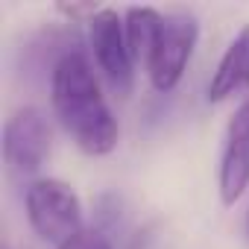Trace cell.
Returning <instances> with one entry per match:
<instances>
[{
    "label": "cell",
    "instance_id": "5",
    "mask_svg": "<svg viewBox=\"0 0 249 249\" xmlns=\"http://www.w3.org/2000/svg\"><path fill=\"white\" fill-rule=\"evenodd\" d=\"M196 41H199V21L191 12H167L164 15L159 44L147 65V76L159 94H170L182 82V76L191 65V56L196 50Z\"/></svg>",
    "mask_w": 249,
    "mask_h": 249
},
{
    "label": "cell",
    "instance_id": "2",
    "mask_svg": "<svg viewBox=\"0 0 249 249\" xmlns=\"http://www.w3.org/2000/svg\"><path fill=\"white\" fill-rule=\"evenodd\" d=\"M24 211H27L33 231L44 243H53V246L68 243L85 229L82 202L76 191L62 179H50V176L33 179L24 191Z\"/></svg>",
    "mask_w": 249,
    "mask_h": 249
},
{
    "label": "cell",
    "instance_id": "3",
    "mask_svg": "<svg viewBox=\"0 0 249 249\" xmlns=\"http://www.w3.org/2000/svg\"><path fill=\"white\" fill-rule=\"evenodd\" d=\"M88 44H91L94 65L108 82V88L120 100H126L135 85V59L126 44L123 15H117V9L103 6L88 24Z\"/></svg>",
    "mask_w": 249,
    "mask_h": 249
},
{
    "label": "cell",
    "instance_id": "4",
    "mask_svg": "<svg viewBox=\"0 0 249 249\" xmlns=\"http://www.w3.org/2000/svg\"><path fill=\"white\" fill-rule=\"evenodd\" d=\"M53 129L38 106L15 108L3 123V161L15 176H36L50 159Z\"/></svg>",
    "mask_w": 249,
    "mask_h": 249
},
{
    "label": "cell",
    "instance_id": "1",
    "mask_svg": "<svg viewBox=\"0 0 249 249\" xmlns=\"http://www.w3.org/2000/svg\"><path fill=\"white\" fill-rule=\"evenodd\" d=\"M50 106L59 126L85 156H108L120 126L100 88L94 62L85 50H65L50 68Z\"/></svg>",
    "mask_w": 249,
    "mask_h": 249
},
{
    "label": "cell",
    "instance_id": "8",
    "mask_svg": "<svg viewBox=\"0 0 249 249\" xmlns=\"http://www.w3.org/2000/svg\"><path fill=\"white\" fill-rule=\"evenodd\" d=\"M123 27H126V44L129 53L135 59V65H150L153 50L159 44L161 27H164V15L153 6H129L123 12Z\"/></svg>",
    "mask_w": 249,
    "mask_h": 249
},
{
    "label": "cell",
    "instance_id": "6",
    "mask_svg": "<svg viewBox=\"0 0 249 249\" xmlns=\"http://www.w3.org/2000/svg\"><path fill=\"white\" fill-rule=\"evenodd\" d=\"M249 188V97L234 108L226 123L220 164H217V194L226 208H231Z\"/></svg>",
    "mask_w": 249,
    "mask_h": 249
},
{
    "label": "cell",
    "instance_id": "10",
    "mask_svg": "<svg viewBox=\"0 0 249 249\" xmlns=\"http://www.w3.org/2000/svg\"><path fill=\"white\" fill-rule=\"evenodd\" d=\"M103 6H97V3H56V12L65 15L71 24H91V18Z\"/></svg>",
    "mask_w": 249,
    "mask_h": 249
},
{
    "label": "cell",
    "instance_id": "7",
    "mask_svg": "<svg viewBox=\"0 0 249 249\" xmlns=\"http://www.w3.org/2000/svg\"><path fill=\"white\" fill-rule=\"evenodd\" d=\"M249 91V24L237 30V36L223 50L211 79H208V103H226L229 97Z\"/></svg>",
    "mask_w": 249,
    "mask_h": 249
},
{
    "label": "cell",
    "instance_id": "11",
    "mask_svg": "<svg viewBox=\"0 0 249 249\" xmlns=\"http://www.w3.org/2000/svg\"><path fill=\"white\" fill-rule=\"evenodd\" d=\"M246 234H249V211H246Z\"/></svg>",
    "mask_w": 249,
    "mask_h": 249
},
{
    "label": "cell",
    "instance_id": "9",
    "mask_svg": "<svg viewBox=\"0 0 249 249\" xmlns=\"http://www.w3.org/2000/svg\"><path fill=\"white\" fill-rule=\"evenodd\" d=\"M56 249H114V243H111L108 231L91 226V229H82L76 237H71L68 243H62V246H56Z\"/></svg>",
    "mask_w": 249,
    "mask_h": 249
}]
</instances>
